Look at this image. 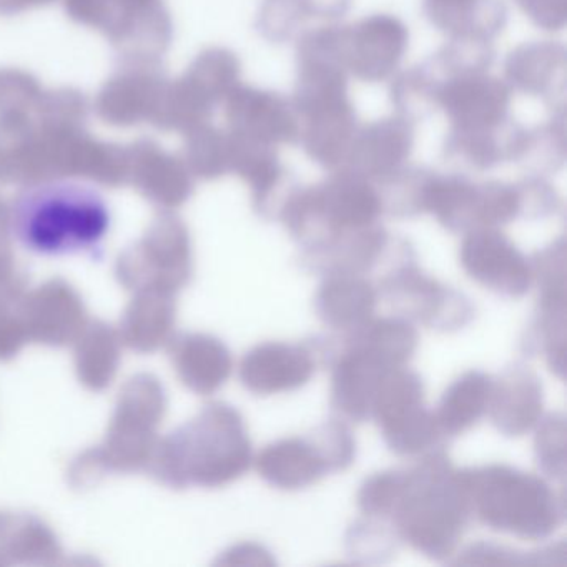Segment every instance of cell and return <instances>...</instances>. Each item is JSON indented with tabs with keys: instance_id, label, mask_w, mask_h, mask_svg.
<instances>
[{
	"instance_id": "1",
	"label": "cell",
	"mask_w": 567,
	"mask_h": 567,
	"mask_svg": "<svg viewBox=\"0 0 567 567\" xmlns=\"http://www.w3.org/2000/svg\"><path fill=\"white\" fill-rule=\"evenodd\" d=\"M111 227L99 192L52 181L25 185L11 207V231L22 247L42 257L95 254Z\"/></svg>"
},
{
	"instance_id": "2",
	"label": "cell",
	"mask_w": 567,
	"mask_h": 567,
	"mask_svg": "<svg viewBox=\"0 0 567 567\" xmlns=\"http://www.w3.org/2000/svg\"><path fill=\"white\" fill-rule=\"evenodd\" d=\"M471 519L470 503L444 446L421 454L404 470L403 494L390 519L401 543L444 563L456 553Z\"/></svg>"
},
{
	"instance_id": "3",
	"label": "cell",
	"mask_w": 567,
	"mask_h": 567,
	"mask_svg": "<svg viewBox=\"0 0 567 567\" xmlns=\"http://www.w3.org/2000/svg\"><path fill=\"white\" fill-rule=\"evenodd\" d=\"M457 476L471 516L489 529L544 540L566 520L564 494L536 474L507 464H486L457 470Z\"/></svg>"
},
{
	"instance_id": "4",
	"label": "cell",
	"mask_w": 567,
	"mask_h": 567,
	"mask_svg": "<svg viewBox=\"0 0 567 567\" xmlns=\"http://www.w3.org/2000/svg\"><path fill=\"white\" fill-rule=\"evenodd\" d=\"M381 215L383 208L377 185L341 167L320 184L298 185L278 221L301 251H315L327 247L344 231L378 224Z\"/></svg>"
},
{
	"instance_id": "5",
	"label": "cell",
	"mask_w": 567,
	"mask_h": 567,
	"mask_svg": "<svg viewBox=\"0 0 567 567\" xmlns=\"http://www.w3.org/2000/svg\"><path fill=\"white\" fill-rule=\"evenodd\" d=\"M171 477L220 487L237 481L254 463V447L244 417L230 404L212 403L172 441Z\"/></svg>"
},
{
	"instance_id": "6",
	"label": "cell",
	"mask_w": 567,
	"mask_h": 567,
	"mask_svg": "<svg viewBox=\"0 0 567 567\" xmlns=\"http://www.w3.org/2000/svg\"><path fill=\"white\" fill-rule=\"evenodd\" d=\"M374 285L396 317L440 333L463 330L476 315L466 295L424 274L417 258L394 268Z\"/></svg>"
},
{
	"instance_id": "7",
	"label": "cell",
	"mask_w": 567,
	"mask_h": 567,
	"mask_svg": "<svg viewBox=\"0 0 567 567\" xmlns=\"http://www.w3.org/2000/svg\"><path fill=\"white\" fill-rule=\"evenodd\" d=\"M416 251L406 238L390 234L383 225L344 231L327 247L315 251H301L303 270L328 277V275H377L380 280L406 261L416 260Z\"/></svg>"
},
{
	"instance_id": "8",
	"label": "cell",
	"mask_w": 567,
	"mask_h": 567,
	"mask_svg": "<svg viewBox=\"0 0 567 567\" xmlns=\"http://www.w3.org/2000/svg\"><path fill=\"white\" fill-rule=\"evenodd\" d=\"M410 32L390 14H374L341 25V62L348 74L368 84L386 81L400 68Z\"/></svg>"
},
{
	"instance_id": "9",
	"label": "cell",
	"mask_w": 567,
	"mask_h": 567,
	"mask_svg": "<svg viewBox=\"0 0 567 567\" xmlns=\"http://www.w3.org/2000/svg\"><path fill=\"white\" fill-rule=\"evenodd\" d=\"M467 277L507 298H523L533 288L529 258L497 228L467 231L460 247Z\"/></svg>"
},
{
	"instance_id": "10",
	"label": "cell",
	"mask_w": 567,
	"mask_h": 567,
	"mask_svg": "<svg viewBox=\"0 0 567 567\" xmlns=\"http://www.w3.org/2000/svg\"><path fill=\"white\" fill-rule=\"evenodd\" d=\"M167 81L162 62H121L118 71L102 85L95 112L111 127L151 122Z\"/></svg>"
},
{
	"instance_id": "11",
	"label": "cell",
	"mask_w": 567,
	"mask_h": 567,
	"mask_svg": "<svg viewBox=\"0 0 567 567\" xmlns=\"http://www.w3.org/2000/svg\"><path fill=\"white\" fill-rule=\"evenodd\" d=\"M224 105L228 132L274 147L300 141L297 112L291 101L277 92L238 84Z\"/></svg>"
},
{
	"instance_id": "12",
	"label": "cell",
	"mask_w": 567,
	"mask_h": 567,
	"mask_svg": "<svg viewBox=\"0 0 567 567\" xmlns=\"http://www.w3.org/2000/svg\"><path fill=\"white\" fill-rule=\"evenodd\" d=\"M317 354L303 343L267 341L251 348L240 363L241 384L258 396L303 388L317 373Z\"/></svg>"
},
{
	"instance_id": "13",
	"label": "cell",
	"mask_w": 567,
	"mask_h": 567,
	"mask_svg": "<svg viewBox=\"0 0 567 567\" xmlns=\"http://www.w3.org/2000/svg\"><path fill=\"white\" fill-rule=\"evenodd\" d=\"M511 91L506 81L487 72L447 79L437 92V109L454 128H489L509 117Z\"/></svg>"
},
{
	"instance_id": "14",
	"label": "cell",
	"mask_w": 567,
	"mask_h": 567,
	"mask_svg": "<svg viewBox=\"0 0 567 567\" xmlns=\"http://www.w3.org/2000/svg\"><path fill=\"white\" fill-rule=\"evenodd\" d=\"M567 54L554 41L526 42L504 62L506 84L530 97L543 99L553 114H566Z\"/></svg>"
},
{
	"instance_id": "15",
	"label": "cell",
	"mask_w": 567,
	"mask_h": 567,
	"mask_svg": "<svg viewBox=\"0 0 567 567\" xmlns=\"http://www.w3.org/2000/svg\"><path fill=\"white\" fill-rule=\"evenodd\" d=\"M127 182L164 208L181 207L194 194V175L178 155L141 138L127 147Z\"/></svg>"
},
{
	"instance_id": "16",
	"label": "cell",
	"mask_w": 567,
	"mask_h": 567,
	"mask_svg": "<svg viewBox=\"0 0 567 567\" xmlns=\"http://www.w3.org/2000/svg\"><path fill=\"white\" fill-rule=\"evenodd\" d=\"M305 154L327 171L343 167L358 128L350 97L318 102L297 112Z\"/></svg>"
},
{
	"instance_id": "17",
	"label": "cell",
	"mask_w": 567,
	"mask_h": 567,
	"mask_svg": "<svg viewBox=\"0 0 567 567\" xmlns=\"http://www.w3.org/2000/svg\"><path fill=\"white\" fill-rule=\"evenodd\" d=\"M413 147V122L400 115L381 118L358 128L343 167L377 184L406 165Z\"/></svg>"
},
{
	"instance_id": "18",
	"label": "cell",
	"mask_w": 567,
	"mask_h": 567,
	"mask_svg": "<svg viewBox=\"0 0 567 567\" xmlns=\"http://www.w3.org/2000/svg\"><path fill=\"white\" fill-rule=\"evenodd\" d=\"M544 411V388L539 377L523 361L509 364L493 378L487 416L507 437L529 433Z\"/></svg>"
},
{
	"instance_id": "19",
	"label": "cell",
	"mask_w": 567,
	"mask_h": 567,
	"mask_svg": "<svg viewBox=\"0 0 567 567\" xmlns=\"http://www.w3.org/2000/svg\"><path fill=\"white\" fill-rule=\"evenodd\" d=\"M526 128L507 117L489 128H454L444 138L443 157L471 172L493 171L497 165L516 162Z\"/></svg>"
},
{
	"instance_id": "20",
	"label": "cell",
	"mask_w": 567,
	"mask_h": 567,
	"mask_svg": "<svg viewBox=\"0 0 567 567\" xmlns=\"http://www.w3.org/2000/svg\"><path fill=\"white\" fill-rule=\"evenodd\" d=\"M328 367L331 368V406L341 420L357 424L370 421L374 396L388 368L353 350H338Z\"/></svg>"
},
{
	"instance_id": "21",
	"label": "cell",
	"mask_w": 567,
	"mask_h": 567,
	"mask_svg": "<svg viewBox=\"0 0 567 567\" xmlns=\"http://www.w3.org/2000/svg\"><path fill=\"white\" fill-rule=\"evenodd\" d=\"M255 467L265 483L284 491L305 489L331 474L310 434L267 444L255 460Z\"/></svg>"
},
{
	"instance_id": "22",
	"label": "cell",
	"mask_w": 567,
	"mask_h": 567,
	"mask_svg": "<svg viewBox=\"0 0 567 567\" xmlns=\"http://www.w3.org/2000/svg\"><path fill=\"white\" fill-rule=\"evenodd\" d=\"M377 285L360 275H328L323 277L313 308L318 320L337 333L357 330L370 321L377 310Z\"/></svg>"
},
{
	"instance_id": "23",
	"label": "cell",
	"mask_w": 567,
	"mask_h": 567,
	"mask_svg": "<svg viewBox=\"0 0 567 567\" xmlns=\"http://www.w3.org/2000/svg\"><path fill=\"white\" fill-rule=\"evenodd\" d=\"M423 11L450 39L494 41L507 22L503 0H423Z\"/></svg>"
},
{
	"instance_id": "24",
	"label": "cell",
	"mask_w": 567,
	"mask_h": 567,
	"mask_svg": "<svg viewBox=\"0 0 567 567\" xmlns=\"http://www.w3.org/2000/svg\"><path fill=\"white\" fill-rule=\"evenodd\" d=\"M351 8V0H265L258 12L261 38L275 44L298 39L310 21L337 24Z\"/></svg>"
},
{
	"instance_id": "25",
	"label": "cell",
	"mask_w": 567,
	"mask_h": 567,
	"mask_svg": "<svg viewBox=\"0 0 567 567\" xmlns=\"http://www.w3.org/2000/svg\"><path fill=\"white\" fill-rule=\"evenodd\" d=\"M566 301L567 291L539 293L533 320L520 340L526 357L543 354L556 377L566 373Z\"/></svg>"
},
{
	"instance_id": "26",
	"label": "cell",
	"mask_w": 567,
	"mask_h": 567,
	"mask_svg": "<svg viewBox=\"0 0 567 567\" xmlns=\"http://www.w3.org/2000/svg\"><path fill=\"white\" fill-rule=\"evenodd\" d=\"M493 377L480 370H470L453 381L441 396L436 414L444 436L454 437L476 426L487 413Z\"/></svg>"
},
{
	"instance_id": "27",
	"label": "cell",
	"mask_w": 567,
	"mask_h": 567,
	"mask_svg": "<svg viewBox=\"0 0 567 567\" xmlns=\"http://www.w3.org/2000/svg\"><path fill=\"white\" fill-rule=\"evenodd\" d=\"M177 364L184 383L200 394L224 386L234 370L230 350L208 334L185 337L178 344Z\"/></svg>"
},
{
	"instance_id": "28",
	"label": "cell",
	"mask_w": 567,
	"mask_h": 567,
	"mask_svg": "<svg viewBox=\"0 0 567 567\" xmlns=\"http://www.w3.org/2000/svg\"><path fill=\"white\" fill-rule=\"evenodd\" d=\"M476 210L477 182L464 174L434 172L427 190L426 214L436 217L441 227L453 234L476 230Z\"/></svg>"
},
{
	"instance_id": "29",
	"label": "cell",
	"mask_w": 567,
	"mask_h": 567,
	"mask_svg": "<svg viewBox=\"0 0 567 567\" xmlns=\"http://www.w3.org/2000/svg\"><path fill=\"white\" fill-rule=\"evenodd\" d=\"M214 105L202 97L184 78L167 81L157 107L148 124L162 132H187L208 124L214 117Z\"/></svg>"
},
{
	"instance_id": "30",
	"label": "cell",
	"mask_w": 567,
	"mask_h": 567,
	"mask_svg": "<svg viewBox=\"0 0 567 567\" xmlns=\"http://www.w3.org/2000/svg\"><path fill=\"white\" fill-rule=\"evenodd\" d=\"M241 64L237 54L224 48L202 51L188 65L182 78L214 107L224 104L231 91L240 84Z\"/></svg>"
},
{
	"instance_id": "31",
	"label": "cell",
	"mask_w": 567,
	"mask_h": 567,
	"mask_svg": "<svg viewBox=\"0 0 567 567\" xmlns=\"http://www.w3.org/2000/svg\"><path fill=\"white\" fill-rule=\"evenodd\" d=\"M434 171L403 165L383 181L377 182L383 215L393 218H414L426 214L427 190Z\"/></svg>"
},
{
	"instance_id": "32",
	"label": "cell",
	"mask_w": 567,
	"mask_h": 567,
	"mask_svg": "<svg viewBox=\"0 0 567 567\" xmlns=\"http://www.w3.org/2000/svg\"><path fill=\"white\" fill-rule=\"evenodd\" d=\"M384 444L396 456H421L427 451L443 446L444 434L436 414L426 404L408 411L400 420L380 427Z\"/></svg>"
},
{
	"instance_id": "33",
	"label": "cell",
	"mask_w": 567,
	"mask_h": 567,
	"mask_svg": "<svg viewBox=\"0 0 567 567\" xmlns=\"http://www.w3.org/2000/svg\"><path fill=\"white\" fill-rule=\"evenodd\" d=\"M566 114H553L546 124L526 128L516 164L529 175L557 174L566 164Z\"/></svg>"
},
{
	"instance_id": "34",
	"label": "cell",
	"mask_w": 567,
	"mask_h": 567,
	"mask_svg": "<svg viewBox=\"0 0 567 567\" xmlns=\"http://www.w3.org/2000/svg\"><path fill=\"white\" fill-rule=\"evenodd\" d=\"M182 161L194 177L218 181L230 174V147L228 134L208 124L185 134Z\"/></svg>"
},
{
	"instance_id": "35",
	"label": "cell",
	"mask_w": 567,
	"mask_h": 567,
	"mask_svg": "<svg viewBox=\"0 0 567 567\" xmlns=\"http://www.w3.org/2000/svg\"><path fill=\"white\" fill-rule=\"evenodd\" d=\"M496 59L493 41L483 39H450L436 54L423 62L433 78L443 85L456 75L487 72ZM441 89V87H440Z\"/></svg>"
},
{
	"instance_id": "36",
	"label": "cell",
	"mask_w": 567,
	"mask_h": 567,
	"mask_svg": "<svg viewBox=\"0 0 567 567\" xmlns=\"http://www.w3.org/2000/svg\"><path fill=\"white\" fill-rule=\"evenodd\" d=\"M440 82L433 78L426 65H414L400 72L391 82L390 99L396 115L417 122L437 111Z\"/></svg>"
},
{
	"instance_id": "37",
	"label": "cell",
	"mask_w": 567,
	"mask_h": 567,
	"mask_svg": "<svg viewBox=\"0 0 567 567\" xmlns=\"http://www.w3.org/2000/svg\"><path fill=\"white\" fill-rule=\"evenodd\" d=\"M32 117L41 131H82L89 118V102L78 89L44 91Z\"/></svg>"
},
{
	"instance_id": "38",
	"label": "cell",
	"mask_w": 567,
	"mask_h": 567,
	"mask_svg": "<svg viewBox=\"0 0 567 567\" xmlns=\"http://www.w3.org/2000/svg\"><path fill=\"white\" fill-rule=\"evenodd\" d=\"M400 543L391 523L373 517L357 520L347 533V553L357 563H386Z\"/></svg>"
},
{
	"instance_id": "39",
	"label": "cell",
	"mask_w": 567,
	"mask_h": 567,
	"mask_svg": "<svg viewBox=\"0 0 567 567\" xmlns=\"http://www.w3.org/2000/svg\"><path fill=\"white\" fill-rule=\"evenodd\" d=\"M566 416L563 413H549L536 424L534 457L540 473L550 480L564 481L566 477Z\"/></svg>"
},
{
	"instance_id": "40",
	"label": "cell",
	"mask_w": 567,
	"mask_h": 567,
	"mask_svg": "<svg viewBox=\"0 0 567 567\" xmlns=\"http://www.w3.org/2000/svg\"><path fill=\"white\" fill-rule=\"evenodd\" d=\"M404 470H386L371 474L358 491L357 504L361 514L373 519L388 520L403 494Z\"/></svg>"
},
{
	"instance_id": "41",
	"label": "cell",
	"mask_w": 567,
	"mask_h": 567,
	"mask_svg": "<svg viewBox=\"0 0 567 567\" xmlns=\"http://www.w3.org/2000/svg\"><path fill=\"white\" fill-rule=\"evenodd\" d=\"M38 134L32 114H0V181L11 182Z\"/></svg>"
},
{
	"instance_id": "42",
	"label": "cell",
	"mask_w": 567,
	"mask_h": 567,
	"mask_svg": "<svg viewBox=\"0 0 567 567\" xmlns=\"http://www.w3.org/2000/svg\"><path fill=\"white\" fill-rule=\"evenodd\" d=\"M311 437L327 461L330 473L347 471L357 457V440L343 420H330L311 430Z\"/></svg>"
},
{
	"instance_id": "43",
	"label": "cell",
	"mask_w": 567,
	"mask_h": 567,
	"mask_svg": "<svg viewBox=\"0 0 567 567\" xmlns=\"http://www.w3.org/2000/svg\"><path fill=\"white\" fill-rule=\"evenodd\" d=\"M44 89L21 69H0V114H32Z\"/></svg>"
},
{
	"instance_id": "44",
	"label": "cell",
	"mask_w": 567,
	"mask_h": 567,
	"mask_svg": "<svg viewBox=\"0 0 567 567\" xmlns=\"http://www.w3.org/2000/svg\"><path fill=\"white\" fill-rule=\"evenodd\" d=\"M523 204V217L527 220H543L553 217L563 208V200L556 188L544 177L527 175L524 181L517 182Z\"/></svg>"
},
{
	"instance_id": "45",
	"label": "cell",
	"mask_w": 567,
	"mask_h": 567,
	"mask_svg": "<svg viewBox=\"0 0 567 567\" xmlns=\"http://www.w3.org/2000/svg\"><path fill=\"white\" fill-rule=\"evenodd\" d=\"M537 564L540 563V557L536 554H527V556H520L516 550L507 549V547L499 546V544L493 543H477L473 546L467 547L464 550L463 556L457 557L453 564H501V566H509V564Z\"/></svg>"
},
{
	"instance_id": "46",
	"label": "cell",
	"mask_w": 567,
	"mask_h": 567,
	"mask_svg": "<svg viewBox=\"0 0 567 567\" xmlns=\"http://www.w3.org/2000/svg\"><path fill=\"white\" fill-rule=\"evenodd\" d=\"M520 11L536 28L559 32L566 28L567 0H516Z\"/></svg>"
},
{
	"instance_id": "47",
	"label": "cell",
	"mask_w": 567,
	"mask_h": 567,
	"mask_svg": "<svg viewBox=\"0 0 567 567\" xmlns=\"http://www.w3.org/2000/svg\"><path fill=\"white\" fill-rule=\"evenodd\" d=\"M164 0H109L107 18L101 32L105 38L114 35L125 22L137 18L142 12L148 11Z\"/></svg>"
},
{
	"instance_id": "48",
	"label": "cell",
	"mask_w": 567,
	"mask_h": 567,
	"mask_svg": "<svg viewBox=\"0 0 567 567\" xmlns=\"http://www.w3.org/2000/svg\"><path fill=\"white\" fill-rule=\"evenodd\" d=\"M72 21L101 31L107 18L109 0H62Z\"/></svg>"
},
{
	"instance_id": "49",
	"label": "cell",
	"mask_w": 567,
	"mask_h": 567,
	"mask_svg": "<svg viewBox=\"0 0 567 567\" xmlns=\"http://www.w3.org/2000/svg\"><path fill=\"white\" fill-rule=\"evenodd\" d=\"M228 564H245V566H274L271 554L260 544L245 543L235 546L227 553Z\"/></svg>"
},
{
	"instance_id": "50",
	"label": "cell",
	"mask_w": 567,
	"mask_h": 567,
	"mask_svg": "<svg viewBox=\"0 0 567 567\" xmlns=\"http://www.w3.org/2000/svg\"><path fill=\"white\" fill-rule=\"evenodd\" d=\"M54 0H0V16H18L32 9L45 8Z\"/></svg>"
},
{
	"instance_id": "51",
	"label": "cell",
	"mask_w": 567,
	"mask_h": 567,
	"mask_svg": "<svg viewBox=\"0 0 567 567\" xmlns=\"http://www.w3.org/2000/svg\"><path fill=\"white\" fill-rule=\"evenodd\" d=\"M0 182H2V181H0Z\"/></svg>"
}]
</instances>
